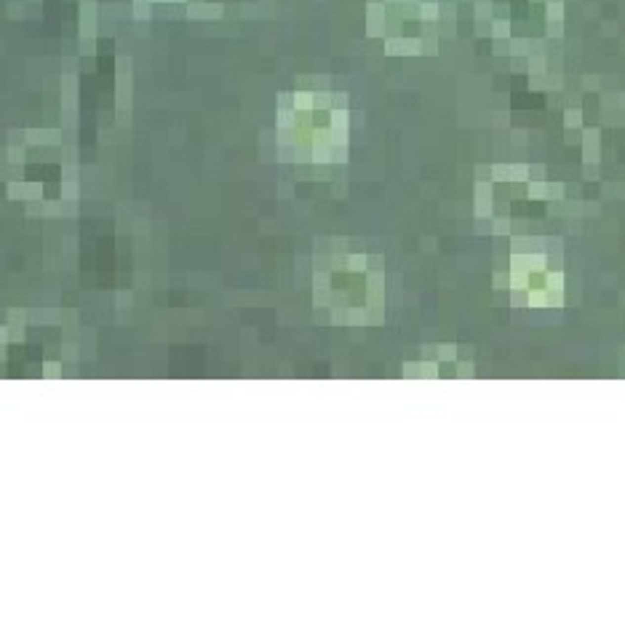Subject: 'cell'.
Masks as SVG:
<instances>
[{
    "mask_svg": "<svg viewBox=\"0 0 625 623\" xmlns=\"http://www.w3.org/2000/svg\"><path fill=\"white\" fill-rule=\"evenodd\" d=\"M313 308L329 326L382 324V257L347 238L321 241L313 257Z\"/></svg>",
    "mask_w": 625,
    "mask_h": 623,
    "instance_id": "obj_1",
    "label": "cell"
},
{
    "mask_svg": "<svg viewBox=\"0 0 625 623\" xmlns=\"http://www.w3.org/2000/svg\"><path fill=\"white\" fill-rule=\"evenodd\" d=\"M510 300L518 308L564 303V252L556 238H513L508 252Z\"/></svg>",
    "mask_w": 625,
    "mask_h": 623,
    "instance_id": "obj_3",
    "label": "cell"
},
{
    "mask_svg": "<svg viewBox=\"0 0 625 623\" xmlns=\"http://www.w3.org/2000/svg\"><path fill=\"white\" fill-rule=\"evenodd\" d=\"M347 102L332 91H294L281 99L278 145L286 161L339 163L347 158Z\"/></svg>",
    "mask_w": 625,
    "mask_h": 623,
    "instance_id": "obj_2",
    "label": "cell"
}]
</instances>
